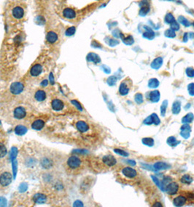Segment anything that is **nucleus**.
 I'll return each mask as SVG.
<instances>
[{
    "instance_id": "obj_14",
    "label": "nucleus",
    "mask_w": 194,
    "mask_h": 207,
    "mask_svg": "<svg viewBox=\"0 0 194 207\" xmlns=\"http://www.w3.org/2000/svg\"><path fill=\"white\" fill-rule=\"evenodd\" d=\"M63 16L66 19L72 20V19H75L76 18V12L73 9H72V8H66L63 11Z\"/></svg>"
},
{
    "instance_id": "obj_55",
    "label": "nucleus",
    "mask_w": 194,
    "mask_h": 207,
    "mask_svg": "<svg viewBox=\"0 0 194 207\" xmlns=\"http://www.w3.org/2000/svg\"><path fill=\"white\" fill-rule=\"evenodd\" d=\"M127 162H129V164L132 165V166H134V165H136V162L134 161H132V160H129Z\"/></svg>"
},
{
    "instance_id": "obj_3",
    "label": "nucleus",
    "mask_w": 194,
    "mask_h": 207,
    "mask_svg": "<svg viewBox=\"0 0 194 207\" xmlns=\"http://www.w3.org/2000/svg\"><path fill=\"white\" fill-rule=\"evenodd\" d=\"M40 163L43 169L47 170H50L54 168L56 164L55 157H53L50 154H46L42 156L40 159Z\"/></svg>"
},
{
    "instance_id": "obj_57",
    "label": "nucleus",
    "mask_w": 194,
    "mask_h": 207,
    "mask_svg": "<svg viewBox=\"0 0 194 207\" xmlns=\"http://www.w3.org/2000/svg\"><path fill=\"white\" fill-rule=\"evenodd\" d=\"M188 36H189L191 39H194V33H192V32L189 33V34H188Z\"/></svg>"
},
{
    "instance_id": "obj_52",
    "label": "nucleus",
    "mask_w": 194,
    "mask_h": 207,
    "mask_svg": "<svg viewBox=\"0 0 194 207\" xmlns=\"http://www.w3.org/2000/svg\"><path fill=\"white\" fill-rule=\"evenodd\" d=\"M118 44H119V41H117V40H114V39H110L109 44L110 45L111 47H114V46H115V45H117Z\"/></svg>"
},
{
    "instance_id": "obj_32",
    "label": "nucleus",
    "mask_w": 194,
    "mask_h": 207,
    "mask_svg": "<svg viewBox=\"0 0 194 207\" xmlns=\"http://www.w3.org/2000/svg\"><path fill=\"white\" fill-rule=\"evenodd\" d=\"M159 86V81L155 78H153V79H150L148 81V87L150 88H157Z\"/></svg>"
},
{
    "instance_id": "obj_53",
    "label": "nucleus",
    "mask_w": 194,
    "mask_h": 207,
    "mask_svg": "<svg viewBox=\"0 0 194 207\" xmlns=\"http://www.w3.org/2000/svg\"><path fill=\"white\" fill-rule=\"evenodd\" d=\"M188 33H185V34H184V36H183V41L185 42V41H188Z\"/></svg>"
},
{
    "instance_id": "obj_13",
    "label": "nucleus",
    "mask_w": 194,
    "mask_h": 207,
    "mask_svg": "<svg viewBox=\"0 0 194 207\" xmlns=\"http://www.w3.org/2000/svg\"><path fill=\"white\" fill-rule=\"evenodd\" d=\"M122 173L124 176L129 177V178H134L137 177V172L134 169L131 167H126L122 170Z\"/></svg>"
},
{
    "instance_id": "obj_43",
    "label": "nucleus",
    "mask_w": 194,
    "mask_h": 207,
    "mask_svg": "<svg viewBox=\"0 0 194 207\" xmlns=\"http://www.w3.org/2000/svg\"><path fill=\"white\" fill-rule=\"evenodd\" d=\"M114 151L116 154H118V155H120V156H123V157H127V156H129V153H127L126 151L121 150V149H115Z\"/></svg>"
},
{
    "instance_id": "obj_26",
    "label": "nucleus",
    "mask_w": 194,
    "mask_h": 207,
    "mask_svg": "<svg viewBox=\"0 0 194 207\" xmlns=\"http://www.w3.org/2000/svg\"><path fill=\"white\" fill-rule=\"evenodd\" d=\"M186 201V198L184 196H178V197L174 198V201H173V203L175 206H182L185 204Z\"/></svg>"
},
{
    "instance_id": "obj_58",
    "label": "nucleus",
    "mask_w": 194,
    "mask_h": 207,
    "mask_svg": "<svg viewBox=\"0 0 194 207\" xmlns=\"http://www.w3.org/2000/svg\"><path fill=\"white\" fill-rule=\"evenodd\" d=\"M193 26H194V22H193Z\"/></svg>"
},
{
    "instance_id": "obj_24",
    "label": "nucleus",
    "mask_w": 194,
    "mask_h": 207,
    "mask_svg": "<svg viewBox=\"0 0 194 207\" xmlns=\"http://www.w3.org/2000/svg\"><path fill=\"white\" fill-rule=\"evenodd\" d=\"M162 64H163V58L161 57H156V58L151 62L150 66H151L152 68L155 69V70H158V69L161 67Z\"/></svg>"
},
{
    "instance_id": "obj_37",
    "label": "nucleus",
    "mask_w": 194,
    "mask_h": 207,
    "mask_svg": "<svg viewBox=\"0 0 194 207\" xmlns=\"http://www.w3.org/2000/svg\"><path fill=\"white\" fill-rule=\"evenodd\" d=\"M151 178L153 179V182H154L156 184V185L158 186L159 188L162 191H164V192H165V187H164V186L163 185V184H162V182H161L160 181H159L158 179L156 177H155V176H151Z\"/></svg>"
},
{
    "instance_id": "obj_18",
    "label": "nucleus",
    "mask_w": 194,
    "mask_h": 207,
    "mask_svg": "<svg viewBox=\"0 0 194 207\" xmlns=\"http://www.w3.org/2000/svg\"><path fill=\"white\" fill-rule=\"evenodd\" d=\"M171 167V165L169 163L165 162H161V161H158V162L155 163L153 165V168H154V171H160V170H165L168 169Z\"/></svg>"
},
{
    "instance_id": "obj_29",
    "label": "nucleus",
    "mask_w": 194,
    "mask_h": 207,
    "mask_svg": "<svg viewBox=\"0 0 194 207\" xmlns=\"http://www.w3.org/2000/svg\"><path fill=\"white\" fill-rule=\"evenodd\" d=\"M120 39H122V40H123V42L126 45H132L134 44V38H133V36L131 35L125 36L124 34H123Z\"/></svg>"
},
{
    "instance_id": "obj_19",
    "label": "nucleus",
    "mask_w": 194,
    "mask_h": 207,
    "mask_svg": "<svg viewBox=\"0 0 194 207\" xmlns=\"http://www.w3.org/2000/svg\"><path fill=\"white\" fill-rule=\"evenodd\" d=\"M145 29V32L143 33V37L147 39L152 40L154 39L155 37V33L154 31L152 30V29H150L148 26H144Z\"/></svg>"
},
{
    "instance_id": "obj_50",
    "label": "nucleus",
    "mask_w": 194,
    "mask_h": 207,
    "mask_svg": "<svg viewBox=\"0 0 194 207\" xmlns=\"http://www.w3.org/2000/svg\"><path fill=\"white\" fill-rule=\"evenodd\" d=\"M113 36H115V37H117V38H121L122 35H123V34H122L120 31L118 30V29H116V30H115L113 31Z\"/></svg>"
},
{
    "instance_id": "obj_2",
    "label": "nucleus",
    "mask_w": 194,
    "mask_h": 207,
    "mask_svg": "<svg viewBox=\"0 0 194 207\" xmlns=\"http://www.w3.org/2000/svg\"><path fill=\"white\" fill-rule=\"evenodd\" d=\"M13 182V174L9 168H0V193H5Z\"/></svg>"
},
{
    "instance_id": "obj_47",
    "label": "nucleus",
    "mask_w": 194,
    "mask_h": 207,
    "mask_svg": "<svg viewBox=\"0 0 194 207\" xmlns=\"http://www.w3.org/2000/svg\"><path fill=\"white\" fill-rule=\"evenodd\" d=\"M186 74L187 76H188V77H190V78H193L194 77V68L191 67H189L188 68L186 69Z\"/></svg>"
},
{
    "instance_id": "obj_48",
    "label": "nucleus",
    "mask_w": 194,
    "mask_h": 207,
    "mask_svg": "<svg viewBox=\"0 0 194 207\" xmlns=\"http://www.w3.org/2000/svg\"><path fill=\"white\" fill-rule=\"evenodd\" d=\"M188 93L191 96H194V83H190L188 86Z\"/></svg>"
},
{
    "instance_id": "obj_21",
    "label": "nucleus",
    "mask_w": 194,
    "mask_h": 207,
    "mask_svg": "<svg viewBox=\"0 0 194 207\" xmlns=\"http://www.w3.org/2000/svg\"><path fill=\"white\" fill-rule=\"evenodd\" d=\"M160 92L158 90H154L153 92H150L148 94V98L150 99V101L153 102H158L160 100Z\"/></svg>"
},
{
    "instance_id": "obj_11",
    "label": "nucleus",
    "mask_w": 194,
    "mask_h": 207,
    "mask_svg": "<svg viewBox=\"0 0 194 207\" xmlns=\"http://www.w3.org/2000/svg\"><path fill=\"white\" fill-rule=\"evenodd\" d=\"M51 107L54 111H62L64 107V103L60 99H53L51 102Z\"/></svg>"
},
{
    "instance_id": "obj_36",
    "label": "nucleus",
    "mask_w": 194,
    "mask_h": 207,
    "mask_svg": "<svg viewBox=\"0 0 194 207\" xmlns=\"http://www.w3.org/2000/svg\"><path fill=\"white\" fill-rule=\"evenodd\" d=\"M181 182L184 184H190L193 182V178L189 175H185L182 177Z\"/></svg>"
},
{
    "instance_id": "obj_22",
    "label": "nucleus",
    "mask_w": 194,
    "mask_h": 207,
    "mask_svg": "<svg viewBox=\"0 0 194 207\" xmlns=\"http://www.w3.org/2000/svg\"><path fill=\"white\" fill-rule=\"evenodd\" d=\"M47 41L50 44H53L58 40V35L54 31H49L46 35Z\"/></svg>"
},
{
    "instance_id": "obj_54",
    "label": "nucleus",
    "mask_w": 194,
    "mask_h": 207,
    "mask_svg": "<svg viewBox=\"0 0 194 207\" xmlns=\"http://www.w3.org/2000/svg\"><path fill=\"white\" fill-rule=\"evenodd\" d=\"M48 80H44V81L42 82V84L41 85H43V86H44V87H46L47 85H48Z\"/></svg>"
},
{
    "instance_id": "obj_35",
    "label": "nucleus",
    "mask_w": 194,
    "mask_h": 207,
    "mask_svg": "<svg viewBox=\"0 0 194 207\" xmlns=\"http://www.w3.org/2000/svg\"><path fill=\"white\" fill-rule=\"evenodd\" d=\"M142 142L144 145L147 146H149V147H152V146L154 145V140L153 138H150V137H146V138H143L142 140Z\"/></svg>"
},
{
    "instance_id": "obj_44",
    "label": "nucleus",
    "mask_w": 194,
    "mask_h": 207,
    "mask_svg": "<svg viewBox=\"0 0 194 207\" xmlns=\"http://www.w3.org/2000/svg\"><path fill=\"white\" fill-rule=\"evenodd\" d=\"M151 116H152V119H153V123L155 125H158L161 122V120L158 118V115H157L156 114H151Z\"/></svg>"
},
{
    "instance_id": "obj_6",
    "label": "nucleus",
    "mask_w": 194,
    "mask_h": 207,
    "mask_svg": "<svg viewBox=\"0 0 194 207\" xmlns=\"http://www.w3.org/2000/svg\"><path fill=\"white\" fill-rule=\"evenodd\" d=\"M24 86L21 82H18V81H15L13 82V84L10 85V90L13 95H20L21 93L24 91Z\"/></svg>"
},
{
    "instance_id": "obj_39",
    "label": "nucleus",
    "mask_w": 194,
    "mask_h": 207,
    "mask_svg": "<svg viewBox=\"0 0 194 207\" xmlns=\"http://www.w3.org/2000/svg\"><path fill=\"white\" fill-rule=\"evenodd\" d=\"M164 35L168 38H174L176 36V33L174 30L169 29H167V30L164 32Z\"/></svg>"
},
{
    "instance_id": "obj_31",
    "label": "nucleus",
    "mask_w": 194,
    "mask_h": 207,
    "mask_svg": "<svg viewBox=\"0 0 194 207\" xmlns=\"http://www.w3.org/2000/svg\"><path fill=\"white\" fill-rule=\"evenodd\" d=\"M194 119V116L192 113H189L186 115V116H184L182 119V122L183 123H191L192 121H193Z\"/></svg>"
},
{
    "instance_id": "obj_33",
    "label": "nucleus",
    "mask_w": 194,
    "mask_h": 207,
    "mask_svg": "<svg viewBox=\"0 0 194 207\" xmlns=\"http://www.w3.org/2000/svg\"><path fill=\"white\" fill-rule=\"evenodd\" d=\"M164 21H165L166 23L171 24L173 22L175 21V18H174V15H173L172 13H169L166 15L165 18H164Z\"/></svg>"
},
{
    "instance_id": "obj_25",
    "label": "nucleus",
    "mask_w": 194,
    "mask_h": 207,
    "mask_svg": "<svg viewBox=\"0 0 194 207\" xmlns=\"http://www.w3.org/2000/svg\"><path fill=\"white\" fill-rule=\"evenodd\" d=\"M45 126V121L42 119H37L31 124V127L35 130H40Z\"/></svg>"
},
{
    "instance_id": "obj_20",
    "label": "nucleus",
    "mask_w": 194,
    "mask_h": 207,
    "mask_svg": "<svg viewBox=\"0 0 194 207\" xmlns=\"http://www.w3.org/2000/svg\"><path fill=\"white\" fill-rule=\"evenodd\" d=\"M46 93L43 90H39L34 93V99L38 102H43L46 99Z\"/></svg>"
},
{
    "instance_id": "obj_45",
    "label": "nucleus",
    "mask_w": 194,
    "mask_h": 207,
    "mask_svg": "<svg viewBox=\"0 0 194 207\" xmlns=\"http://www.w3.org/2000/svg\"><path fill=\"white\" fill-rule=\"evenodd\" d=\"M170 26H171L170 29H172V30H174V31H179L180 29V24L178 23L177 22L176 20L174 22H173L172 23L170 24Z\"/></svg>"
},
{
    "instance_id": "obj_28",
    "label": "nucleus",
    "mask_w": 194,
    "mask_h": 207,
    "mask_svg": "<svg viewBox=\"0 0 194 207\" xmlns=\"http://www.w3.org/2000/svg\"><path fill=\"white\" fill-rule=\"evenodd\" d=\"M27 128L24 125H18L15 128V132L18 135H24L27 132Z\"/></svg>"
},
{
    "instance_id": "obj_4",
    "label": "nucleus",
    "mask_w": 194,
    "mask_h": 207,
    "mask_svg": "<svg viewBox=\"0 0 194 207\" xmlns=\"http://www.w3.org/2000/svg\"><path fill=\"white\" fill-rule=\"evenodd\" d=\"M8 159V148L4 142H0V167L4 166Z\"/></svg>"
},
{
    "instance_id": "obj_17",
    "label": "nucleus",
    "mask_w": 194,
    "mask_h": 207,
    "mask_svg": "<svg viewBox=\"0 0 194 207\" xmlns=\"http://www.w3.org/2000/svg\"><path fill=\"white\" fill-rule=\"evenodd\" d=\"M12 13H13V16L15 18L21 19L24 15V10L21 7H15L13 8Z\"/></svg>"
},
{
    "instance_id": "obj_5",
    "label": "nucleus",
    "mask_w": 194,
    "mask_h": 207,
    "mask_svg": "<svg viewBox=\"0 0 194 207\" xmlns=\"http://www.w3.org/2000/svg\"><path fill=\"white\" fill-rule=\"evenodd\" d=\"M131 86H132V81H131V79H129V78L123 80L120 85L119 93L123 96L126 95L130 90Z\"/></svg>"
},
{
    "instance_id": "obj_41",
    "label": "nucleus",
    "mask_w": 194,
    "mask_h": 207,
    "mask_svg": "<svg viewBox=\"0 0 194 207\" xmlns=\"http://www.w3.org/2000/svg\"><path fill=\"white\" fill-rule=\"evenodd\" d=\"M117 77H115V76H110V77L108 78L107 79V84L110 85V86H114V85L116 84L117 81Z\"/></svg>"
},
{
    "instance_id": "obj_49",
    "label": "nucleus",
    "mask_w": 194,
    "mask_h": 207,
    "mask_svg": "<svg viewBox=\"0 0 194 207\" xmlns=\"http://www.w3.org/2000/svg\"><path fill=\"white\" fill-rule=\"evenodd\" d=\"M143 123H144L145 124H147V125H150V124H152V123H153V119H152L151 115L148 116V118H146V119L144 120V121H143Z\"/></svg>"
},
{
    "instance_id": "obj_56",
    "label": "nucleus",
    "mask_w": 194,
    "mask_h": 207,
    "mask_svg": "<svg viewBox=\"0 0 194 207\" xmlns=\"http://www.w3.org/2000/svg\"><path fill=\"white\" fill-rule=\"evenodd\" d=\"M153 206L154 207H156V206H160V207H161V206H162V204L161 203H158V202H157V203H155V204H153Z\"/></svg>"
},
{
    "instance_id": "obj_46",
    "label": "nucleus",
    "mask_w": 194,
    "mask_h": 207,
    "mask_svg": "<svg viewBox=\"0 0 194 207\" xmlns=\"http://www.w3.org/2000/svg\"><path fill=\"white\" fill-rule=\"evenodd\" d=\"M135 101L138 104H141L143 102V96L141 93H137L135 95Z\"/></svg>"
},
{
    "instance_id": "obj_8",
    "label": "nucleus",
    "mask_w": 194,
    "mask_h": 207,
    "mask_svg": "<svg viewBox=\"0 0 194 207\" xmlns=\"http://www.w3.org/2000/svg\"><path fill=\"white\" fill-rule=\"evenodd\" d=\"M140 6V10H139V15L140 16H145L149 13L150 7V1L149 0H142L139 2Z\"/></svg>"
},
{
    "instance_id": "obj_12",
    "label": "nucleus",
    "mask_w": 194,
    "mask_h": 207,
    "mask_svg": "<svg viewBox=\"0 0 194 207\" xmlns=\"http://www.w3.org/2000/svg\"><path fill=\"white\" fill-rule=\"evenodd\" d=\"M181 136L184 137L185 139H188L190 136V132H191V129L190 126L188 125V123H184L181 126Z\"/></svg>"
},
{
    "instance_id": "obj_27",
    "label": "nucleus",
    "mask_w": 194,
    "mask_h": 207,
    "mask_svg": "<svg viewBox=\"0 0 194 207\" xmlns=\"http://www.w3.org/2000/svg\"><path fill=\"white\" fill-rule=\"evenodd\" d=\"M87 60H88V61H91L93 62H94V63H99V62H100L101 61L100 57H99V55L95 53H89L88 56H87Z\"/></svg>"
},
{
    "instance_id": "obj_42",
    "label": "nucleus",
    "mask_w": 194,
    "mask_h": 207,
    "mask_svg": "<svg viewBox=\"0 0 194 207\" xmlns=\"http://www.w3.org/2000/svg\"><path fill=\"white\" fill-rule=\"evenodd\" d=\"M75 31H76V29L74 26H72L68 28L66 31V36H72L74 35Z\"/></svg>"
},
{
    "instance_id": "obj_38",
    "label": "nucleus",
    "mask_w": 194,
    "mask_h": 207,
    "mask_svg": "<svg viewBox=\"0 0 194 207\" xmlns=\"http://www.w3.org/2000/svg\"><path fill=\"white\" fill-rule=\"evenodd\" d=\"M168 106V100H164L161 105V114L162 116H164L166 115V111Z\"/></svg>"
},
{
    "instance_id": "obj_9",
    "label": "nucleus",
    "mask_w": 194,
    "mask_h": 207,
    "mask_svg": "<svg viewBox=\"0 0 194 207\" xmlns=\"http://www.w3.org/2000/svg\"><path fill=\"white\" fill-rule=\"evenodd\" d=\"M178 189H179V185L175 182L169 183L166 186L165 192H167L169 195H174L177 193Z\"/></svg>"
},
{
    "instance_id": "obj_10",
    "label": "nucleus",
    "mask_w": 194,
    "mask_h": 207,
    "mask_svg": "<svg viewBox=\"0 0 194 207\" xmlns=\"http://www.w3.org/2000/svg\"><path fill=\"white\" fill-rule=\"evenodd\" d=\"M47 199H48V198H47L46 195L40 193H36L33 196V201L37 204H44L47 202Z\"/></svg>"
},
{
    "instance_id": "obj_1",
    "label": "nucleus",
    "mask_w": 194,
    "mask_h": 207,
    "mask_svg": "<svg viewBox=\"0 0 194 207\" xmlns=\"http://www.w3.org/2000/svg\"><path fill=\"white\" fill-rule=\"evenodd\" d=\"M64 167L69 175H78L84 169L85 162L80 156L73 155L66 159Z\"/></svg>"
},
{
    "instance_id": "obj_34",
    "label": "nucleus",
    "mask_w": 194,
    "mask_h": 207,
    "mask_svg": "<svg viewBox=\"0 0 194 207\" xmlns=\"http://www.w3.org/2000/svg\"><path fill=\"white\" fill-rule=\"evenodd\" d=\"M167 144L170 146H177V145H179L180 143V142L177 141V139L174 137H169V138L167 139Z\"/></svg>"
},
{
    "instance_id": "obj_40",
    "label": "nucleus",
    "mask_w": 194,
    "mask_h": 207,
    "mask_svg": "<svg viewBox=\"0 0 194 207\" xmlns=\"http://www.w3.org/2000/svg\"><path fill=\"white\" fill-rule=\"evenodd\" d=\"M178 21L181 24H183V25L185 27H188L190 26V22L183 16H180L179 18H178Z\"/></svg>"
},
{
    "instance_id": "obj_30",
    "label": "nucleus",
    "mask_w": 194,
    "mask_h": 207,
    "mask_svg": "<svg viewBox=\"0 0 194 207\" xmlns=\"http://www.w3.org/2000/svg\"><path fill=\"white\" fill-rule=\"evenodd\" d=\"M181 111V102L179 100H176L173 103L172 113L174 114H178Z\"/></svg>"
},
{
    "instance_id": "obj_16",
    "label": "nucleus",
    "mask_w": 194,
    "mask_h": 207,
    "mask_svg": "<svg viewBox=\"0 0 194 207\" xmlns=\"http://www.w3.org/2000/svg\"><path fill=\"white\" fill-rule=\"evenodd\" d=\"M102 161L104 164L108 166H113L114 165L116 164V163H117L116 159H115L114 156H110V155L104 156L102 159Z\"/></svg>"
},
{
    "instance_id": "obj_7",
    "label": "nucleus",
    "mask_w": 194,
    "mask_h": 207,
    "mask_svg": "<svg viewBox=\"0 0 194 207\" xmlns=\"http://www.w3.org/2000/svg\"><path fill=\"white\" fill-rule=\"evenodd\" d=\"M27 110L25 109V108H24L23 106H18L16 107L13 111V116L15 119L21 120L24 119V118L27 116Z\"/></svg>"
},
{
    "instance_id": "obj_51",
    "label": "nucleus",
    "mask_w": 194,
    "mask_h": 207,
    "mask_svg": "<svg viewBox=\"0 0 194 207\" xmlns=\"http://www.w3.org/2000/svg\"><path fill=\"white\" fill-rule=\"evenodd\" d=\"M5 140V133L3 129L0 127V142H4Z\"/></svg>"
},
{
    "instance_id": "obj_23",
    "label": "nucleus",
    "mask_w": 194,
    "mask_h": 207,
    "mask_svg": "<svg viewBox=\"0 0 194 207\" xmlns=\"http://www.w3.org/2000/svg\"><path fill=\"white\" fill-rule=\"evenodd\" d=\"M76 127L80 132H85L89 129L88 123L83 121H80L76 123Z\"/></svg>"
},
{
    "instance_id": "obj_15",
    "label": "nucleus",
    "mask_w": 194,
    "mask_h": 207,
    "mask_svg": "<svg viewBox=\"0 0 194 207\" xmlns=\"http://www.w3.org/2000/svg\"><path fill=\"white\" fill-rule=\"evenodd\" d=\"M43 71V66L40 64H35L30 69V75L33 77H37L40 75Z\"/></svg>"
}]
</instances>
